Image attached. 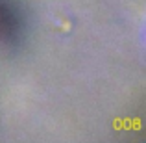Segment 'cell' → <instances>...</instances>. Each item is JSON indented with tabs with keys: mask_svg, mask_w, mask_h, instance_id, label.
<instances>
[]
</instances>
